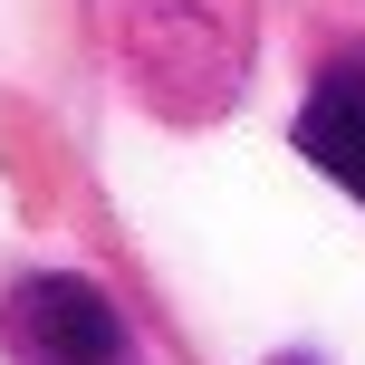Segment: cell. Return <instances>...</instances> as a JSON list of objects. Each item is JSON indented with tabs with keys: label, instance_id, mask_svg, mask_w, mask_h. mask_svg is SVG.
<instances>
[{
	"label": "cell",
	"instance_id": "1",
	"mask_svg": "<svg viewBox=\"0 0 365 365\" xmlns=\"http://www.w3.org/2000/svg\"><path fill=\"white\" fill-rule=\"evenodd\" d=\"M0 346L19 365H125V317L96 279L38 269L0 298Z\"/></svg>",
	"mask_w": 365,
	"mask_h": 365
},
{
	"label": "cell",
	"instance_id": "2",
	"mask_svg": "<svg viewBox=\"0 0 365 365\" xmlns=\"http://www.w3.org/2000/svg\"><path fill=\"white\" fill-rule=\"evenodd\" d=\"M298 154L336 182V192L365 202V58H336L327 77L298 106Z\"/></svg>",
	"mask_w": 365,
	"mask_h": 365
},
{
	"label": "cell",
	"instance_id": "3",
	"mask_svg": "<svg viewBox=\"0 0 365 365\" xmlns=\"http://www.w3.org/2000/svg\"><path fill=\"white\" fill-rule=\"evenodd\" d=\"M279 365H317V356H279Z\"/></svg>",
	"mask_w": 365,
	"mask_h": 365
}]
</instances>
